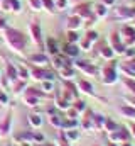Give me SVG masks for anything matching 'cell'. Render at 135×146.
Instances as JSON below:
<instances>
[{
    "label": "cell",
    "mask_w": 135,
    "mask_h": 146,
    "mask_svg": "<svg viewBox=\"0 0 135 146\" xmlns=\"http://www.w3.org/2000/svg\"><path fill=\"white\" fill-rule=\"evenodd\" d=\"M7 37H9V41L12 42L14 48L19 49V48H22V46H24V37H22V34L17 33V31L9 29V31H7Z\"/></svg>",
    "instance_id": "6da1fadb"
},
{
    "label": "cell",
    "mask_w": 135,
    "mask_h": 146,
    "mask_svg": "<svg viewBox=\"0 0 135 146\" xmlns=\"http://www.w3.org/2000/svg\"><path fill=\"white\" fill-rule=\"evenodd\" d=\"M78 12H79L81 15H90V10H88V7H86V5L78 7Z\"/></svg>",
    "instance_id": "7a4b0ae2"
},
{
    "label": "cell",
    "mask_w": 135,
    "mask_h": 146,
    "mask_svg": "<svg viewBox=\"0 0 135 146\" xmlns=\"http://www.w3.org/2000/svg\"><path fill=\"white\" fill-rule=\"evenodd\" d=\"M79 26V19L78 17H73V19L69 20V27H78Z\"/></svg>",
    "instance_id": "3957f363"
},
{
    "label": "cell",
    "mask_w": 135,
    "mask_h": 146,
    "mask_svg": "<svg viewBox=\"0 0 135 146\" xmlns=\"http://www.w3.org/2000/svg\"><path fill=\"white\" fill-rule=\"evenodd\" d=\"M68 53H71V55H74V53H76V49H74L73 46H69V48H68Z\"/></svg>",
    "instance_id": "277c9868"
},
{
    "label": "cell",
    "mask_w": 135,
    "mask_h": 146,
    "mask_svg": "<svg viewBox=\"0 0 135 146\" xmlns=\"http://www.w3.org/2000/svg\"><path fill=\"white\" fill-rule=\"evenodd\" d=\"M98 12H100V14H105V7H98Z\"/></svg>",
    "instance_id": "5b68a950"
},
{
    "label": "cell",
    "mask_w": 135,
    "mask_h": 146,
    "mask_svg": "<svg viewBox=\"0 0 135 146\" xmlns=\"http://www.w3.org/2000/svg\"><path fill=\"white\" fill-rule=\"evenodd\" d=\"M44 3H46V5H47V7H52V3H51V0H44Z\"/></svg>",
    "instance_id": "8992f818"
},
{
    "label": "cell",
    "mask_w": 135,
    "mask_h": 146,
    "mask_svg": "<svg viewBox=\"0 0 135 146\" xmlns=\"http://www.w3.org/2000/svg\"><path fill=\"white\" fill-rule=\"evenodd\" d=\"M32 5H34V7H37V5H39V0H32Z\"/></svg>",
    "instance_id": "52a82bcc"
},
{
    "label": "cell",
    "mask_w": 135,
    "mask_h": 146,
    "mask_svg": "<svg viewBox=\"0 0 135 146\" xmlns=\"http://www.w3.org/2000/svg\"><path fill=\"white\" fill-rule=\"evenodd\" d=\"M105 2H106V3H112V2H113V0H105Z\"/></svg>",
    "instance_id": "ba28073f"
}]
</instances>
